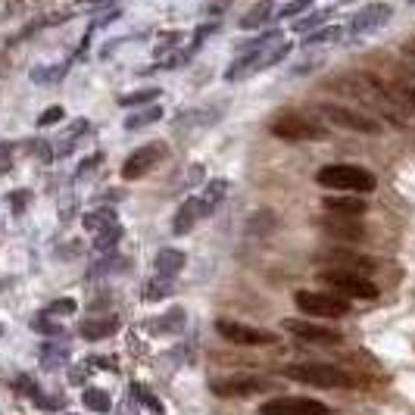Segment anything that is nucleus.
Segmentation results:
<instances>
[{"mask_svg":"<svg viewBox=\"0 0 415 415\" xmlns=\"http://www.w3.org/2000/svg\"><path fill=\"white\" fill-rule=\"evenodd\" d=\"M325 88L353 100V104H359V109L378 116L381 122L384 119L394 122L397 128H403L409 122L412 104L406 100V94L400 91V84L394 78H384L378 72H341V75L328 78Z\"/></svg>","mask_w":415,"mask_h":415,"instance_id":"f257e3e1","label":"nucleus"},{"mask_svg":"<svg viewBox=\"0 0 415 415\" xmlns=\"http://www.w3.org/2000/svg\"><path fill=\"white\" fill-rule=\"evenodd\" d=\"M316 182L331 191H350V194H369L375 191V175L363 166H350V162H334V166H322Z\"/></svg>","mask_w":415,"mask_h":415,"instance_id":"f03ea898","label":"nucleus"},{"mask_svg":"<svg viewBox=\"0 0 415 415\" xmlns=\"http://www.w3.org/2000/svg\"><path fill=\"white\" fill-rule=\"evenodd\" d=\"M281 375L300 384H316V387H353V378L331 363H294L284 365Z\"/></svg>","mask_w":415,"mask_h":415,"instance_id":"7ed1b4c3","label":"nucleus"},{"mask_svg":"<svg viewBox=\"0 0 415 415\" xmlns=\"http://www.w3.org/2000/svg\"><path fill=\"white\" fill-rule=\"evenodd\" d=\"M272 135L281 138V140H291V144H303V140H325L328 138V128L316 116H306V113H278L272 119Z\"/></svg>","mask_w":415,"mask_h":415,"instance_id":"20e7f679","label":"nucleus"},{"mask_svg":"<svg viewBox=\"0 0 415 415\" xmlns=\"http://www.w3.org/2000/svg\"><path fill=\"white\" fill-rule=\"evenodd\" d=\"M294 303L303 316H316V319H343L350 316V300L331 291H297Z\"/></svg>","mask_w":415,"mask_h":415,"instance_id":"39448f33","label":"nucleus"},{"mask_svg":"<svg viewBox=\"0 0 415 415\" xmlns=\"http://www.w3.org/2000/svg\"><path fill=\"white\" fill-rule=\"evenodd\" d=\"M319 109H322V116L331 125L356 131V135H381V131H384V122H381L378 116L365 113V109H350V106H341V104H322Z\"/></svg>","mask_w":415,"mask_h":415,"instance_id":"423d86ee","label":"nucleus"},{"mask_svg":"<svg viewBox=\"0 0 415 415\" xmlns=\"http://www.w3.org/2000/svg\"><path fill=\"white\" fill-rule=\"evenodd\" d=\"M319 278H322V284H328L331 291H338L341 297H347V300H375V297H378V287H375V281L363 278L359 272H350V269H325Z\"/></svg>","mask_w":415,"mask_h":415,"instance_id":"0eeeda50","label":"nucleus"},{"mask_svg":"<svg viewBox=\"0 0 415 415\" xmlns=\"http://www.w3.org/2000/svg\"><path fill=\"white\" fill-rule=\"evenodd\" d=\"M216 331L222 334L225 341L238 343V347H272V343H278V338L272 331H265V328H253V325H244V322H234V319H218Z\"/></svg>","mask_w":415,"mask_h":415,"instance_id":"6e6552de","label":"nucleus"},{"mask_svg":"<svg viewBox=\"0 0 415 415\" xmlns=\"http://www.w3.org/2000/svg\"><path fill=\"white\" fill-rule=\"evenodd\" d=\"M281 328H284L287 334H294L297 341L319 343V347H334V343L343 341L341 331H334V328H328V325L312 322V319H284V322H281Z\"/></svg>","mask_w":415,"mask_h":415,"instance_id":"1a4fd4ad","label":"nucleus"},{"mask_svg":"<svg viewBox=\"0 0 415 415\" xmlns=\"http://www.w3.org/2000/svg\"><path fill=\"white\" fill-rule=\"evenodd\" d=\"M390 19H394V6L384 4V0H375V4H365L359 13H353L347 31L353 38H363V35H372V31L384 28Z\"/></svg>","mask_w":415,"mask_h":415,"instance_id":"9d476101","label":"nucleus"},{"mask_svg":"<svg viewBox=\"0 0 415 415\" xmlns=\"http://www.w3.org/2000/svg\"><path fill=\"white\" fill-rule=\"evenodd\" d=\"M331 409L312 397H275L260 406V415H328Z\"/></svg>","mask_w":415,"mask_h":415,"instance_id":"9b49d317","label":"nucleus"},{"mask_svg":"<svg viewBox=\"0 0 415 415\" xmlns=\"http://www.w3.org/2000/svg\"><path fill=\"white\" fill-rule=\"evenodd\" d=\"M166 156V147L162 144H144L138 147V150H131L128 156H125L122 162V178H128V182H135V178H144L147 172H150L156 162Z\"/></svg>","mask_w":415,"mask_h":415,"instance_id":"f8f14e48","label":"nucleus"},{"mask_svg":"<svg viewBox=\"0 0 415 415\" xmlns=\"http://www.w3.org/2000/svg\"><path fill=\"white\" fill-rule=\"evenodd\" d=\"M269 387L265 378H256V375H228V378H216L209 390L216 397H250V394H260V390Z\"/></svg>","mask_w":415,"mask_h":415,"instance_id":"ddd939ff","label":"nucleus"},{"mask_svg":"<svg viewBox=\"0 0 415 415\" xmlns=\"http://www.w3.org/2000/svg\"><path fill=\"white\" fill-rule=\"evenodd\" d=\"M319 225H322V231H325L331 240H343V244H359V240H365V225L359 222V218L325 216Z\"/></svg>","mask_w":415,"mask_h":415,"instance_id":"4468645a","label":"nucleus"},{"mask_svg":"<svg viewBox=\"0 0 415 415\" xmlns=\"http://www.w3.org/2000/svg\"><path fill=\"white\" fill-rule=\"evenodd\" d=\"M319 262L341 265V269L359 272V275H363V269H365V272H375V269H378V265H375V260H365V256L350 253V250H325V253H319Z\"/></svg>","mask_w":415,"mask_h":415,"instance_id":"2eb2a0df","label":"nucleus"},{"mask_svg":"<svg viewBox=\"0 0 415 415\" xmlns=\"http://www.w3.org/2000/svg\"><path fill=\"white\" fill-rule=\"evenodd\" d=\"M322 206L331 216H347V218H363L365 216V197L359 194H341V197H325Z\"/></svg>","mask_w":415,"mask_h":415,"instance_id":"dca6fc26","label":"nucleus"},{"mask_svg":"<svg viewBox=\"0 0 415 415\" xmlns=\"http://www.w3.org/2000/svg\"><path fill=\"white\" fill-rule=\"evenodd\" d=\"M116 331H119V319L116 316H88L82 322V328H78V334L84 341H106Z\"/></svg>","mask_w":415,"mask_h":415,"instance_id":"f3484780","label":"nucleus"},{"mask_svg":"<svg viewBox=\"0 0 415 415\" xmlns=\"http://www.w3.org/2000/svg\"><path fill=\"white\" fill-rule=\"evenodd\" d=\"M225 194H228V182L225 178H213L206 187H203V194H200V216L206 218V216H213L216 209H218V203L225 200Z\"/></svg>","mask_w":415,"mask_h":415,"instance_id":"a211bd4d","label":"nucleus"},{"mask_svg":"<svg viewBox=\"0 0 415 415\" xmlns=\"http://www.w3.org/2000/svg\"><path fill=\"white\" fill-rule=\"evenodd\" d=\"M184 262H187V256L182 253V250H175V247H166V250H160L156 253V275H162V278H175L178 272L184 269Z\"/></svg>","mask_w":415,"mask_h":415,"instance_id":"6ab92c4d","label":"nucleus"},{"mask_svg":"<svg viewBox=\"0 0 415 415\" xmlns=\"http://www.w3.org/2000/svg\"><path fill=\"white\" fill-rule=\"evenodd\" d=\"M200 200L197 197H187L182 206H178V213H175V218H172V231L175 234H187L194 228V225L200 222Z\"/></svg>","mask_w":415,"mask_h":415,"instance_id":"aec40b11","label":"nucleus"},{"mask_svg":"<svg viewBox=\"0 0 415 415\" xmlns=\"http://www.w3.org/2000/svg\"><path fill=\"white\" fill-rule=\"evenodd\" d=\"M69 347L66 343H57V341H44L41 343V365L44 369H62L69 363Z\"/></svg>","mask_w":415,"mask_h":415,"instance_id":"412c9836","label":"nucleus"},{"mask_svg":"<svg viewBox=\"0 0 415 415\" xmlns=\"http://www.w3.org/2000/svg\"><path fill=\"white\" fill-rule=\"evenodd\" d=\"M272 13H275V6H272V0H260V4L253 6L247 16H240V28H260V26H265V22L272 19Z\"/></svg>","mask_w":415,"mask_h":415,"instance_id":"4be33fe9","label":"nucleus"},{"mask_svg":"<svg viewBox=\"0 0 415 415\" xmlns=\"http://www.w3.org/2000/svg\"><path fill=\"white\" fill-rule=\"evenodd\" d=\"M162 106L156 104V106H144L140 109V113H135V116H128V119H125V128L128 131H140V128H147V125H156L162 119Z\"/></svg>","mask_w":415,"mask_h":415,"instance_id":"5701e85b","label":"nucleus"},{"mask_svg":"<svg viewBox=\"0 0 415 415\" xmlns=\"http://www.w3.org/2000/svg\"><path fill=\"white\" fill-rule=\"evenodd\" d=\"M119 240H122V225L116 222V225H109V228L94 234V250H97V253H113Z\"/></svg>","mask_w":415,"mask_h":415,"instance_id":"b1692460","label":"nucleus"},{"mask_svg":"<svg viewBox=\"0 0 415 415\" xmlns=\"http://www.w3.org/2000/svg\"><path fill=\"white\" fill-rule=\"evenodd\" d=\"M119 218H116V209L113 206H106V209H94V213H88L84 216V228L88 231H104V228H109V225H116Z\"/></svg>","mask_w":415,"mask_h":415,"instance_id":"393cba45","label":"nucleus"},{"mask_svg":"<svg viewBox=\"0 0 415 415\" xmlns=\"http://www.w3.org/2000/svg\"><path fill=\"white\" fill-rule=\"evenodd\" d=\"M343 38V28L341 26H322L316 31H309L306 38H303V47H316V44H331V41H341Z\"/></svg>","mask_w":415,"mask_h":415,"instance_id":"a878e982","label":"nucleus"},{"mask_svg":"<svg viewBox=\"0 0 415 415\" xmlns=\"http://www.w3.org/2000/svg\"><path fill=\"white\" fill-rule=\"evenodd\" d=\"M160 88H140V91H131V94H122L119 97V106H147V104H153V100H160Z\"/></svg>","mask_w":415,"mask_h":415,"instance_id":"bb28decb","label":"nucleus"},{"mask_svg":"<svg viewBox=\"0 0 415 415\" xmlns=\"http://www.w3.org/2000/svg\"><path fill=\"white\" fill-rule=\"evenodd\" d=\"M82 403L88 406L91 412H109V409H113V400H109V394H106V390H100V387H88V390H84Z\"/></svg>","mask_w":415,"mask_h":415,"instance_id":"cd10ccee","label":"nucleus"},{"mask_svg":"<svg viewBox=\"0 0 415 415\" xmlns=\"http://www.w3.org/2000/svg\"><path fill=\"white\" fill-rule=\"evenodd\" d=\"M331 13H334V10H316V13L303 16V19H297V22H294V31H300V35H309V31L322 28L325 22H328V16H331Z\"/></svg>","mask_w":415,"mask_h":415,"instance_id":"c85d7f7f","label":"nucleus"},{"mask_svg":"<svg viewBox=\"0 0 415 415\" xmlns=\"http://www.w3.org/2000/svg\"><path fill=\"white\" fill-rule=\"evenodd\" d=\"M172 291H175V284H172V278H162L156 275L150 284L144 287V300L153 303V300H162V297H172Z\"/></svg>","mask_w":415,"mask_h":415,"instance_id":"c756f323","label":"nucleus"},{"mask_svg":"<svg viewBox=\"0 0 415 415\" xmlns=\"http://www.w3.org/2000/svg\"><path fill=\"white\" fill-rule=\"evenodd\" d=\"M394 82L400 84V91L406 94V100H409V104H412V109H415V69H409V66L397 69Z\"/></svg>","mask_w":415,"mask_h":415,"instance_id":"7c9ffc66","label":"nucleus"},{"mask_svg":"<svg viewBox=\"0 0 415 415\" xmlns=\"http://www.w3.org/2000/svg\"><path fill=\"white\" fill-rule=\"evenodd\" d=\"M184 325V309H169L160 322H150V331H175Z\"/></svg>","mask_w":415,"mask_h":415,"instance_id":"2f4dec72","label":"nucleus"},{"mask_svg":"<svg viewBox=\"0 0 415 415\" xmlns=\"http://www.w3.org/2000/svg\"><path fill=\"white\" fill-rule=\"evenodd\" d=\"M312 4H316V0H291L287 6H281V10H278V19H294V16L309 13Z\"/></svg>","mask_w":415,"mask_h":415,"instance_id":"473e14b6","label":"nucleus"},{"mask_svg":"<svg viewBox=\"0 0 415 415\" xmlns=\"http://www.w3.org/2000/svg\"><path fill=\"white\" fill-rule=\"evenodd\" d=\"M75 309H78V303H75V300H69V297H62V300H53L44 312H47L50 319H57V316H72Z\"/></svg>","mask_w":415,"mask_h":415,"instance_id":"72a5a7b5","label":"nucleus"},{"mask_svg":"<svg viewBox=\"0 0 415 415\" xmlns=\"http://www.w3.org/2000/svg\"><path fill=\"white\" fill-rule=\"evenodd\" d=\"M31 328H35V331H41V334H50V338H57V334H62V328L53 322L50 316H47V312H41V316L38 319H31Z\"/></svg>","mask_w":415,"mask_h":415,"instance_id":"f704fd0d","label":"nucleus"},{"mask_svg":"<svg viewBox=\"0 0 415 415\" xmlns=\"http://www.w3.org/2000/svg\"><path fill=\"white\" fill-rule=\"evenodd\" d=\"M131 394H135V397H138V400L144 403V406H150V409H153L156 415H162V403L156 400V397H153V394H150V390H147L144 384H131Z\"/></svg>","mask_w":415,"mask_h":415,"instance_id":"c9c22d12","label":"nucleus"},{"mask_svg":"<svg viewBox=\"0 0 415 415\" xmlns=\"http://www.w3.org/2000/svg\"><path fill=\"white\" fill-rule=\"evenodd\" d=\"M62 106H47L44 113H41V119H38V128H47V125H57L60 119H62Z\"/></svg>","mask_w":415,"mask_h":415,"instance_id":"e433bc0d","label":"nucleus"},{"mask_svg":"<svg viewBox=\"0 0 415 415\" xmlns=\"http://www.w3.org/2000/svg\"><path fill=\"white\" fill-rule=\"evenodd\" d=\"M26 200H28V191H16L13 197H10L13 213H16V216H22V209H26Z\"/></svg>","mask_w":415,"mask_h":415,"instance_id":"4c0bfd02","label":"nucleus"},{"mask_svg":"<svg viewBox=\"0 0 415 415\" xmlns=\"http://www.w3.org/2000/svg\"><path fill=\"white\" fill-rule=\"evenodd\" d=\"M100 160H104V156H100V153H94V156H88V160H84L82 162V166H78V178H82V175H91V172H94V166H97V162Z\"/></svg>","mask_w":415,"mask_h":415,"instance_id":"58836bf2","label":"nucleus"},{"mask_svg":"<svg viewBox=\"0 0 415 415\" xmlns=\"http://www.w3.org/2000/svg\"><path fill=\"white\" fill-rule=\"evenodd\" d=\"M10 160H13V144H0V172L10 169Z\"/></svg>","mask_w":415,"mask_h":415,"instance_id":"ea45409f","label":"nucleus"},{"mask_svg":"<svg viewBox=\"0 0 415 415\" xmlns=\"http://www.w3.org/2000/svg\"><path fill=\"white\" fill-rule=\"evenodd\" d=\"M409 6H415V0H409Z\"/></svg>","mask_w":415,"mask_h":415,"instance_id":"a19ab883","label":"nucleus"}]
</instances>
